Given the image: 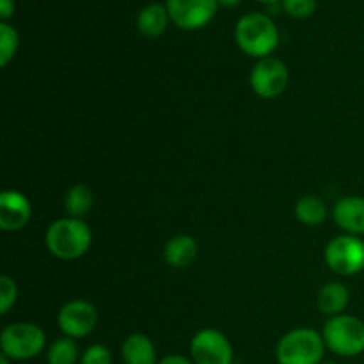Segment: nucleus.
Wrapping results in <instances>:
<instances>
[{"mask_svg":"<svg viewBox=\"0 0 364 364\" xmlns=\"http://www.w3.org/2000/svg\"><path fill=\"white\" fill-rule=\"evenodd\" d=\"M235 41L245 55L259 60L276 52L279 45V31L269 14L252 11L240 16L235 25Z\"/></svg>","mask_w":364,"mask_h":364,"instance_id":"1","label":"nucleus"},{"mask_svg":"<svg viewBox=\"0 0 364 364\" xmlns=\"http://www.w3.org/2000/svg\"><path fill=\"white\" fill-rule=\"evenodd\" d=\"M45 242L48 251L55 258L73 262V259L82 258L89 251L92 233L84 219L68 215L50 224L45 235Z\"/></svg>","mask_w":364,"mask_h":364,"instance_id":"2","label":"nucleus"},{"mask_svg":"<svg viewBox=\"0 0 364 364\" xmlns=\"http://www.w3.org/2000/svg\"><path fill=\"white\" fill-rule=\"evenodd\" d=\"M326 348L322 334L309 327H299L281 338L276 358L279 364H322Z\"/></svg>","mask_w":364,"mask_h":364,"instance_id":"3","label":"nucleus"},{"mask_svg":"<svg viewBox=\"0 0 364 364\" xmlns=\"http://www.w3.org/2000/svg\"><path fill=\"white\" fill-rule=\"evenodd\" d=\"M322 336L326 347L341 358H354L364 352V322L354 315L331 316Z\"/></svg>","mask_w":364,"mask_h":364,"instance_id":"4","label":"nucleus"},{"mask_svg":"<svg viewBox=\"0 0 364 364\" xmlns=\"http://www.w3.org/2000/svg\"><path fill=\"white\" fill-rule=\"evenodd\" d=\"M46 345V334L31 322H16L7 326L0 334V348L11 361H27L38 358Z\"/></svg>","mask_w":364,"mask_h":364,"instance_id":"5","label":"nucleus"},{"mask_svg":"<svg viewBox=\"0 0 364 364\" xmlns=\"http://www.w3.org/2000/svg\"><path fill=\"white\" fill-rule=\"evenodd\" d=\"M326 263L340 276H355L364 270V240L355 235H340L326 247Z\"/></svg>","mask_w":364,"mask_h":364,"instance_id":"6","label":"nucleus"},{"mask_svg":"<svg viewBox=\"0 0 364 364\" xmlns=\"http://www.w3.org/2000/svg\"><path fill=\"white\" fill-rule=\"evenodd\" d=\"M290 80L287 64L277 57H265L256 60L249 75L251 89L263 100H274L284 92Z\"/></svg>","mask_w":364,"mask_h":364,"instance_id":"7","label":"nucleus"},{"mask_svg":"<svg viewBox=\"0 0 364 364\" xmlns=\"http://www.w3.org/2000/svg\"><path fill=\"white\" fill-rule=\"evenodd\" d=\"M171 21L181 31L206 27L219 9L217 0H166Z\"/></svg>","mask_w":364,"mask_h":364,"instance_id":"8","label":"nucleus"},{"mask_svg":"<svg viewBox=\"0 0 364 364\" xmlns=\"http://www.w3.org/2000/svg\"><path fill=\"white\" fill-rule=\"evenodd\" d=\"M57 326L64 336L73 340L85 338L98 326V311L91 302L84 299H73L60 308L57 315Z\"/></svg>","mask_w":364,"mask_h":364,"instance_id":"9","label":"nucleus"},{"mask_svg":"<svg viewBox=\"0 0 364 364\" xmlns=\"http://www.w3.org/2000/svg\"><path fill=\"white\" fill-rule=\"evenodd\" d=\"M191 355L194 364H231L233 347L220 331L203 329L192 338Z\"/></svg>","mask_w":364,"mask_h":364,"instance_id":"10","label":"nucleus"},{"mask_svg":"<svg viewBox=\"0 0 364 364\" xmlns=\"http://www.w3.org/2000/svg\"><path fill=\"white\" fill-rule=\"evenodd\" d=\"M32 217V205L25 194L18 191H4L0 194V228L4 231H20Z\"/></svg>","mask_w":364,"mask_h":364,"instance_id":"11","label":"nucleus"},{"mask_svg":"<svg viewBox=\"0 0 364 364\" xmlns=\"http://www.w3.org/2000/svg\"><path fill=\"white\" fill-rule=\"evenodd\" d=\"M334 223L347 235L361 237L364 235V198L347 196L334 205Z\"/></svg>","mask_w":364,"mask_h":364,"instance_id":"12","label":"nucleus"},{"mask_svg":"<svg viewBox=\"0 0 364 364\" xmlns=\"http://www.w3.org/2000/svg\"><path fill=\"white\" fill-rule=\"evenodd\" d=\"M169 11H167L166 4L153 2L148 4L146 7H142L137 14V20H135V27L141 36L148 39H156L167 31L169 27Z\"/></svg>","mask_w":364,"mask_h":364,"instance_id":"13","label":"nucleus"},{"mask_svg":"<svg viewBox=\"0 0 364 364\" xmlns=\"http://www.w3.org/2000/svg\"><path fill=\"white\" fill-rule=\"evenodd\" d=\"M198 242L191 235H176L167 240L164 247V259L173 269H187L198 258Z\"/></svg>","mask_w":364,"mask_h":364,"instance_id":"14","label":"nucleus"},{"mask_svg":"<svg viewBox=\"0 0 364 364\" xmlns=\"http://www.w3.org/2000/svg\"><path fill=\"white\" fill-rule=\"evenodd\" d=\"M124 364H159L156 363V347L146 334H130L121 347Z\"/></svg>","mask_w":364,"mask_h":364,"instance_id":"15","label":"nucleus"},{"mask_svg":"<svg viewBox=\"0 0 364 364\" xmlns=\"http://www.w3.org/2000/svg\"><path fill=\"white\" fill-rule=\"evenodd\" d=\"M348 301H350V294H348V288L343 283H327L320 288L318 297H316V304L318 309L331 316L343 315V311L347 309Z\"/></svg>","mask_w":364,"mask_h":364,"instance_id":"16","label":"nucleus"},{"mask_svg":"<svg viewBox=\"0 0 364 364\" xmlns=\"http://www.w3.org/2000/svg\"><path fill=\"white\" fill-rule=\"evenodd\" d=\"M95 205V196L92 191L84 183H77L71 188H68L66 196H64V208H66L68 215L77 217V219H84Z\"/></svg>","mask_w":364,"mask_h":364,"instance_id":"17","label":"nucleus"},{"mask_svg":"<svg viewBox=\"0 0 364 364\" xmlns=\"http://www.w3.org/2000/svg\"><path fill=\"white\" fill-rule=\"evenodd\" d=\"M295 217L306 226H320L327 219V205L318 196H304L295 205Z\"/></svg>","mask_w":364,"mask_h":364,"instance_id":"18","label":"nucleus"},{"mask_svg":"<svg viewBox=\"0 0 364 364\" xmlns=\"http://www.w3.org/2000/svg\"><path fill=\"white\" fill-rule=\"evenodd\" d=\"M46 361L48 364H77L78 347L73 338L63 336L53 341L46 352Z\"/></svg>","mask_w":364,"mask_h":364,"instance_id":"19","label":"nucleus"},{"mask_svg":"<svg viewBox=\"0 0 364 364\" xmlns=\"http://www.w3.org/2000/svg\"><path fill=\"white\" fill-rule=\"evenodd\" d=\"M20 46V34L9 21L0 23V66L6 68L14 59Z\"/></svg>","mask_w":364,"mask_h":364,"instance_id":"20","label":"nucleus"},{"mask_svg":"<svg viewBox=\"0 0 364 364\" xmlns=\"http://www.w3.org/2000/svg\"><path fill=\"white\" fill-rule=\"evenodd\" d=\"M281 7L288 16L304 20L316 11V0H281Z\"/></svg>","mask_w":364,"mask_h":364,"instance_id":"21","label":"nucleus"},{"mask_svg":"<svg viewBox=\"0 0 364 364\" xmlns=\"http://www.w3.org/2000/svg\"><path fill=\"white\" fill-rule=\"evenodd\" d=\"M18 299V287L13 277L2 276L0 277V313L6 315L9 309L16 304Z\"/></svg>","mask_w":364,"mask_h":364,"instance_id":"22","label":"nucleus"},{"mask_svg":"<svg viewBox=\"0 0 364 364\" xmlns=\"http://www.w3.org/2000/svg\"><path fill=\"white\" fill-rule=\"evenodd\" d=\"M80 364H112V354L105 345H91L82 354Z\"/></svg>","mask_w":364,"mask_h":364,"instance_id":"23","label":"nucleus"},{"mask_svg":"<svg viewBox=\"0 0 364 364\" xmlns=\"http://www.w3.org/2000/svg\"><path fill=\"white\" fill-rule=\"evenodd\" d=\"M14 14V0H0V18L7 21Z\"/></svg>","mask_w":364,"mask_h":364,"instance_id":"24","label":"nucleus"},{"mask_svg":"<svg viewBox=\"0 0 364 364\" xmlns=\"http://www.w3.org/2000/svg\"><path fill=\"white\" fill-rule=\"evenodd\" d=\"M159 364H194V361H191V359L183 358V355L173 354V355H167V358L160 359Z\"/></svg>","mask_w":364,"mask_h":364,"instance_id":"25","label":"nucleus"},{"mask_svg":"<svg viewBox=\"0 0 364 364\" xmlns=\"http://www.w3.org/2000/svg\"><path fill=\"white\" fill-rule=\"evenodd\" d=\"M217 2H219V6L224 7H237L242 0H217Z\"/></svg>","mask_w":364,"mask_h":364,"instance_id":"26","label":"nucleus"},{"mask_svg":"<svg viewBox=\"0 0 364 364\" xmlns=\"http://www.w3.org/2000/svg\"><path fill=\"white\" fill-rule=\"evenodd\" d=\"M256 2L267 4V6H276V4H277V2H281V0H256Z\"/></svg>","mask_w":364,"mask_h":364,"instance_id":"27","label":"nucleus"},{"mask_svg":"<svg viewBox=\"0 0 364 364\" xmlns=\"http://www.w3.org/2000/svg\"><path fill=\"white\" fill-rule=\"evenodd\" d=\"M0 364H11V359L6 358V355H0Z\"/></svg>","mask_w":364,"mask_h":364,"instance_id":"28","label":"nucleus"},{"mask_svg":"<svg viewBox=\"0 0 364 364\" xmlns=\"http://www.w3.org/2000/svg\"><path fill=\"white\" fill-rule=\"evenodd\" d=\"M322 364H338V363H322Z\"/></svg>","mask_w":364,"mask_h":364,"instance_id":"29","label":"nucleus"}]
</instances>
